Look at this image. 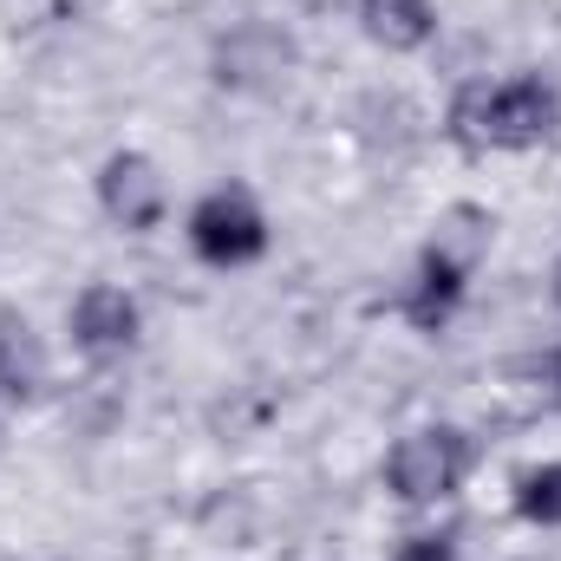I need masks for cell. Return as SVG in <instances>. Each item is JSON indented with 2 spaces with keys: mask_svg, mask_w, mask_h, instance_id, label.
<instances>
[{
  "mask_svg": "<svg viewBox=\"0 0 561 561\" xmlns=\"http://www.w3.org/2000/svg\"><path fill=\"white\" fill-rule=\"evenodd\" d=\"M444 138L470 157H523L561 138V85L549 72H503L457 85Z\"/></svg>",
  "mask_w": 561,
  "mask_h": 561,
  "instance_id": "obj_1",
  "label": "cell"
},
{
  "mask_svg": "<svg viewBox=\"0 0 561 561\" xmlns=\"http://www.w3.org/2000/svg\"><path fill=\"white\" fill-rule=\"evenodd\" d=\"M477 437L463 431V424H419V431H405L392 450H386V463H379V483H386V496L392 503H405V510H437V503H450V496H463V483L477 477Z\"/></svg>",
  "mask_w": 561,
  "mask_h": 561,
  "instance_id": "obj_2",
  "label": "cell"
},
{
  "mask_svg": "<svg viewBox=\"0 0 561 561\" xmlns=\"http://www.w3.org/2000/svg\"><path fill=\"white\" fill-rule=\"evenodd\" d=\"M483 249H490V216H483L463 242H457L450 229H437L419 249V262H412V280L399 287V320H405L412 333H424V340L450 333L457 313H463V300H470V280H477Z\"/></svg>",
  "mask_w": 561,
  "mask_h": 561,
  "instance_id": "obj_3",
  "label": "cell"
},
{
  "mask_svg": "<svg viewBox=\"0 0 561 561\" xmlns=\"http://www.w3.org/2000/svg\"><path fill=\"white\" fill-rule=\"evenodd\" d=\"M183 242L203 268L236 275V268H255L275 249V222H268V209L249 183H209L183 216Z\"/></svg>",
  "mask_w": 561,
  "mask_h": 561,
  "instance_id": "obj_4",
  "label": "cell"
},
{
  "mask_svg": "<svg viewBox=\"0 0 561 561\" xmlns=\"http://www.w3.org/2000/svg\"><path fill=\"white\" fill-rule=\"evenodd\" d=\"M92 196H99L105 222L125 236H157L170 222V176L144 150H112L92 176Z\"/></svg>",
  "mask_w": 561,
  "mask_h": 561,
  "instance_id": "obj_5",
  "label": "cell"
},
{
  "mask_svg": "<svg viewBox=\"0 0 561 561\" xmlns=\"http://www.w3.org/2000/svg\"><path fill=\"white\" fill-rule=\"evenodd\" d=\"M66 333L99 366L125 359V353H138V340H144V300L131 287H118V280H85L72 294V307H66Z\"/></svg>",
  "mask_w": 561,
  "mask_h": 561,
  "instance_id": "obj_6",
  "label": "cell"
},
{
  "mask_svg": "<svg viewBox=\"0 0 561 561\" xmlns=\"http://www.w3.org/2000/svg\"><path fill=\"white\" fill-rule=\"evenodd\" d=\"M353 20L379 53H399V59L424 53L437 39V26H444L437 0H353Z\"/></svg>",
  "mask_w": 561,
  "mask_h": 561,
  "instance_id": "obj_7",
  "label": "cell"
},
{
  "mask_svg": "<svg viewBox=\"0 0 561 561\" xmlns=\"http://www.w3.org/2000/svg\"><path fill=\"white\" fill-rule=\"evenodd\" d=\"M39 386H46V346H39V333H33L26 313L0 307V412L33 405Z\"/></svg>",
  "mask_w": 561,
  "mask_h": 561,
  "instance_id": "obj_8",
  "label": "cell"
},
{
  "mask_svg": "<svg viewBox=\"0 0 561 561\" xmlns=\"http://www.w3.org/2000/svg\"><path fill=\"white\" fill-rule=\"evenodd\" d=\"M510 503H516V516H523L529 529H561V457L529 463V470L516 477Z\"/></svg>",
  "mask_w": 561,
  "mask_h": 561,
  "instance_id": "obj_9",
  "label": "cell"
},
{
  "mask_svg": "<svg viewBox=\"0 0 561 561\" xmlns=\"http://www.w3.org/2000/svg\"><path fill=\"white\" fill-rule=\"evenodd\" d=\"M516 379L529 386V399H536L542 412H561V340L523 353V359H516Z\"/></svg>",
  "mask_w": 561,
  "mask_h": 561,
  "instance_id": "obj_10",
  "label": "cell"
},
{
  "mask_svg": "<svg viewBox=\"0 0 561 561\" xmlns=\"http://www.w3.org/2000/svg\"><path fill=\"white\" fill-rule=\"evenodd\" d=\"M392 561H463V549H457L450 529H424V536H405Z\"/></svg>",
  "mask_w": 561,
  "mask_h": 561,
  "instance_id": "obj_11",
  "label": "cell"
},
{
  "mask_svg": "<svg viewBox=\"0 0 561 561\" xmlns=\"http://www.w3.org/2000/svg\"><path fill=\"white\" fill-rule=\"evenodd\" d=\"M549 307H556V313H561V255H556V262H549Z\"/></svg>",
  "mask_w": 561,
  "mask_h": 561,
  "instance_id": "obj_12",
  "label": "cell"
}]
</instances>
